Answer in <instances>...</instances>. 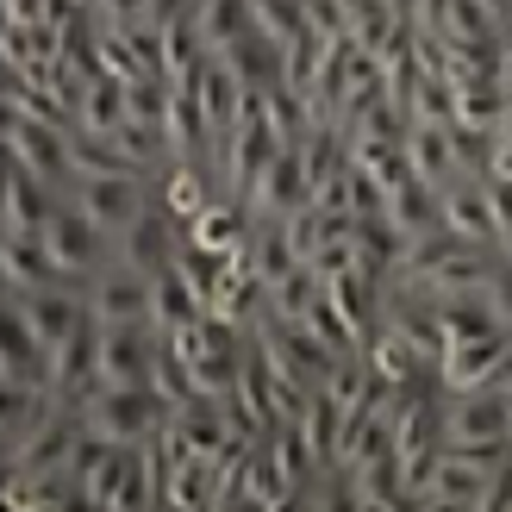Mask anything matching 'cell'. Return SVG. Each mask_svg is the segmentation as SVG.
I'll use <instances>...</instances> for the list:
<instances>
[{
    "label": "cell",
    "instance_id": "6da1fadb",
    "mask_svg": "<svg viewBox=\"0 0 512 512\" xmlns=\"http://www.w3.org/2000/svg\"><path fill=\"white\" fill-rule=\"evenodd\" d=\"M82 419H88V431H100V438H113V444H150L169 419V400L157 388H107V381H100L82 400Z\"/></svg>",
    "mask_w": 512,
    "mask_h": 512
},
{
    "label": "cell",
    "instance_id": "7a4b0ae2",
    "mask_svg": "<svg viewBox=\"0 0 512 512\" xmlns=\"http://www.w3.org/2000/svg\"><path fill=\"white\" fill-rule=\"evenodd\" d=\"M7 157L44 175L50 188H75V125L57 119H32V113H7Z\"/></svg>",
    "mask_w": 512,
    "mask_h": 512
},
{
    "label": "cell",
    "instance_id": "3957f363",
    "mask_svg": "<svg viewBox=\"0 0 512 512\" xmlns=\"http://www.w3.org/2000/svg\"><path fill=\"white\" fill-rule=\"evenodd\" d=\"M69 200L82 207L107 238H119L125 225H138L150 213V200H157V188H150V175H75Z\"/></svg>",
    "mask_w": 512,
    "mask_h": 512
},
{
    "label": "cell",
    "instance_id": "277c9868",
    "mask_svg": "<svg viewBox=\"0 0 512 512\" xmlns=\"http://www.w3.org/2000/svg\"><path fill=\"white\" fill-rule=\"evenodd\" d=\"M44 244H50V256H57V269H63L69 281H82V288L113 263V238L100 232V225H94L82 207H75V200H63V207L50 213Z\"/></svg>",
    "mask_w": 512,
    "mask_h": 512
},
{
    "label": "cell",
    "instance_id": "5b68a950",
    "mask_svg": "<svg viewBox=\"0 0 512 512\" xmlns=\"http://www.w3.org/2000/svg\"><path fill=\"white\" fill-rule=\"evenodd\" d=\"M7 306L38 331V338L57 350L63 338H75L94 313H88V288L82 281H44V288H25V294H7Z\"/></svg>",
    "mask_w": 512,
    "mask_h": 512
},
{
    "label": "cell",
    "instance_id": "8992f818",
    "mask_svg": "<svg viewBox=\"0 0 512 512\" xmlns=\"http://www.w3.org/2000/svg\"><path fill=\"white\" fill-rule=\"evenodd\" d=\"M88 313L100 325H150V313H157V275H144V269L113 256V263L88 281Z\"/></svg>",
    "mask_w": 512,
    "mask_h": 512
},
{
    "label": "cell",
    "instance_id": "52a82bcc",
    "mask_svg": "<svg viewBox=\"0 0 512 512\" xmlns=\"http://www.w3.org/2000/svg\"><path fill=\"white\" fill-rule=\"evenodd\" d=\"M163 356L157 325H100V381L107 388H150Z\"/></svg>",
    "mask_w": 512,
    "mask_h": 512
},
{
    "label": "cell",
    "instance_id": "ba28073f",
    "mask_svg": "<svg viewBox=\"0 0 512 512\" xmlns=\"http://www.w3.org/2000/svg\"><path fill=\"white\" fill-rule=\"evenodd\" d=\"M182 244H188V225L150 200V213L113 238V256H119V263H132V269H144V275H163V269H175Z\"/></svg>",
    "mask_w": 512,
    "mask_h": 512
},
{
    "label": "cell",
    "instance_id": "9c48e42d",
    "mask_svg": "<svg viewBox=\"0 0 512 512\" xmlns=\"http://www.w3.org/2000/svg\"><path fill=\"white\" fill-rule=\"evenodd\" d=\"M488 488H494V469L475 463V456H456L444 450L431 481L419 488L413 506H438V512H488Z\"/></svg>",
    "mask_w": 512,
    "mask_h": 512
},
{
    "label": "cell",
    "instance_id": "30bf717a",
    "mask_svg": "<svg viewBox=\"0 0 512 512\" xmlns=\"http://www.w3.org/2000/svg\"><path fill=\"white\" fill-rule=\"evenodd\" d=\"M244 207H250L256 219H294L300 207H313V175H306L300 144H281V150H275V163L263 169V182L250 188Z\"/></svg>",
    "mask_w": 512,
    "mask_h": 512
},
{
    "label": "cell",
    "instance_id": "8fae6325",
    "mask_svg": "<svg viewBox=\"0 0 512 512\" xmlns=\"http://www.w3.org/2000/svg\"><path fill=\"white\" fill-rule=\"evenodd\" d=\"M94 388H100V319H88L75 338L50 350V394L63 406H82Z\"/></svg>",
    "mask_w": 512,
    "mask_h": 512
},
{
    "label": "cell",
    "instance_id": "7c38bea8",
    "mask_svg": "<svg viewBox=\"0 0 512 512\" xmlns=\"http://www.w3.org/2000/svg\"><path fill=\"white\" fill-rule=\"evenodd\" d=\"M444 200V225L469 244H494L500 250V225H494V194H488V175H456V182L438 188Z\"/></svg>",
    "mask_w": 512,
    "mask_h": 512
},
{
    "label": "cell",
    "instance_id": "4fadbf2b",
    "mask_svg": "<svg viewBox=\"0 0 512 512\" xmlns=\"http://www.w3.org/2000/svg\"><path fill=\"white\" fill-rule=\"evenodd\" d=\"M63 200H69L63 188H50L44 175H32L25 163L7 157V194H0V225H7V232H44Z\"/></svg>",
    "mask_w": 512,
    "mask_h": 512
},
{
    "label": "cell",
    "instance_id": "5bb4252c",
    "mask_svg": "<svg viewBox=\"0 0 512 512\" xmlns=\"http://www.w3.org/2000/svg\"><path fill=\"white\" fill-rule=\"evenodd\" d=\"M0 381H7V388H50V344L13 313V306L0 313Z\"/></svg>",
    "mask_w": 512,
    "mask_h": 512
},
{
    "label": "cell",
    "instance_id": "9a60e30c",
    "mask_svg": "<svg viewBox=\"0 0 512 512\" xmlns=\"http://www.w3.org/2000/svg\"><path fill=\"white\" fill-rule=\"evenodd\" d=\"M0 281H7V294H25V288L69 281V275L57 269V256H50L44 232H7V238H0Z\"/></svg>",
    "mask_w": 512,
    "mask_h": 512
},
{
    "label": "cell",
    "instance_id": "2e32d148",
    "mask_svg": "<svg viewBox=\"0 0 512 512\" xmlns=\"http://www.w3.org/2000/svg\"><path fill=\"white\" fill-rule=\"evenodd\" d=\"M350 500L363 512H394V506H413V494H406V463L400 450H381L369 456V463L350 469Z\"/></svg>",
    "mask_w": 512,
    "mask_h": 512
},
{
    "label": "cell",
    "instance_id": "e0dca14e",
    "mask_svg": "<svg viewBox=\"0 0 512 512\" xmlns=\"http://www.w3.org/2000/svg\"><path fill=\"white\" fill-rule=\"evenodd\" d=\"M219 57L232 63V69H238V82L256 88V94H269V88L288 82V44H275L269 32H256V25H250V32H244L232 50H219Z\"/></svg>",
    "mask_w": 512,
    "mask_h": 512
},
{
    "label": "cell",
    "instance_id": "ac0fdd59",
    "mask_svg": "<svg viewBox=\"0 0 512 512\" xmlns=\"http://www.w3.org/2000/svg\"><path fill=\"white\" fill-rule=\"evenodd\" d=\"M57 406L63 400L50 388H7V381H0V456H13L50 413H57Z\"/></svg>",
    "mask_w": 512,
    "mask_h": 512
},
{
    "label": "cell",
    "instance_id": "d6986e66",
    "mask_svg": "<svg viewBox=\"0 0 512 512\" xmlns=\"http://www.w3.org/2000/svg\"><path fill=\"white\" fill-rule=\"evenodd\" d=\"M250 225H256V213L244 207V200H232V194H219L207 213H200L194 225H188V244H200V250H219V256H238L244 244H250Z\"/></svg>",
    "mask_w": 512,
    "mask_h": 512
},
{
    "label": "cell",
    "instance_id": "ffe728a7",
    "mask_svg": "<svg viewBox=\"0 0 512 512\" xmlns=\"http://www.w3.org/2000/svg\"><path fill=\"white\" fill-rule=\"evenodd\" d=\"M125 119H132V82H119V75H94V82L82 88V100H75V132L113 138Z\"/></svg>",
    "mask_w": 512,
    "mask_h": 512
},
{
    "label": "cell",
    "instance_id": "44dd1931",
    "mask_svg": "<svg viewBox=\"0 0 512 512\" xmlns=\"http://www.w3.org/2000/svg\"><path fill=\"white\" fill-rule=\"evenodd\" d=\"M406 157H413V175H419V182H431V188H444V182H456V175H463L450 125L413 119V125H406Z\"/></svg>",
    "mask_w": 512,
    "mask_h": 512
},
{
    "label": "cell",
    "instance_id": "7402d4cb",
    "mask_svg": "<svg viewBox=\"0 0 512 512\" xmlns=\"http://www.w3.org/2000/svg\"><path fill=\"white\" fill-rule=\"evenodd\" d=\"M200 313H213V306L200 300V288H194L182 269H163L157 275V313H150V325H157L163 338H175V331H188Z\"/></svg>",
    "mask_w": 512,
    "mask_h": 512
},
{
    "label": "cell",
    "instance_id": "603a6c76",
    "mask_svg": "<svg viewBox=\"0 0 512 512\" xmlns=\"http://www.w3.org/2000/svg\"><path fill=\"white\" fill-rule=\"evenodd\" d=\"M388 219L400 225L406 238H425V232H438V225H444V200H438V188H431V182H419V175H413V182H400L388 194Z\"/></svg>",
    "mask_w": 512,
    "mask_h": 512
},
{
    "label": "cell",
    "instance_id": "cb8c5ba5",
    "mask_svg": "<svg viewBox=\"0 0 512 512\" xmlns=\"http://www.w3.org/2000/svg\"><path fill=\"white\" fill-rule=\"evenodd\" d=\"M344 419H350V413H344V406H338V400H331L325 388H319L313 400H306V413L294 419V425L306 431V444H313V456H319V463H325V469H338V444H344Z\"/></svg>",
    "mask_w": 512,
    "mask_h": 512
},
{
    "label": "cell",
    "instance_id": "d4e9b609",
    "mask_svg": "<svg viewBox=\"0 0 512 512\" xmlns=\"http://www.w3.org/2000/svg\"><path fill=\"white\" fill-rule=\"evenodd\" d=\"M194 25H200V44L219 57V50H232L256 19H250V0H194Z\"/></svg>",
    "mask_w": 512,
    "mask_h": 512
},
{
    "label": "cell",
    "instance_id": "484cf974",
    "mask_svg": "<svg viewBox=\"0 0 512 512\" xmlns=\"http://www.w3.org/2000/svg\"><path fill=\"white\" fill-rule=\"evenodd\" d=\"M319 300H325V275H319L313 263H300L294 275H281L275 288H269V313H275V319H306Z\"/></svg>",
    "mask_w": 512,
    "mask_h": 512
},
{
    "label": "cell",
    "instance_id": "4316f807",
    "mask_svg": "<svg viewBox=\"0 0 512 512\" xmlns=\"http://www.w3.org/2000/svg\"><path fill=\"white\" fill-rule=\"evenodd\" d=\"M506 88L500 82H463L456 88V125H475V132H494L500 113H506Z\"/></svg>",
    "mask_w": 512,
    "mask_h": 512
},
{
    "label": "cell",
    "instance_id": "83f0119b",
    "mask_svg": "<svg viewBox=\"0 0 512 512\" xmlns=\"http://www.w3.org/2000/svg\"><path fill=\"white\" fill-rule=\"evenodd\" d=\"M256 32H269L275 44H294L306 32V0H250Z\"/></svg>",
    "mask_w": 512,
    "mask_h": 512
},
{
    "label": "cell",
    "instance_id": "f1b7e54d",
    "mask_svg": "<svg viewBox=\"0 0 512 512\" xmlns=\"http://www.w3.org/2000/svg\"><path fill=\"white\" fill-rule=\"evenodd\" d=\"M481 294H488V306H494V319L512 331V256L500 250L494 256V275H488V288H481Z\"/></svg>",
    "mask_w": 512,
    "mask_h": 512
},
{
    "label": "cell",
    "instance_id": "f546056e",
    "mask_svg": "<svg viewBox=\"0 0 512 512\" xmlns=\"http://www.w3.org/2000/svg\"><path fill=\"white\" fill-rule=\"evenodd\" d=\"M94 13H100V25H138V19H150V0H94Z\"/></svg>",
    "mask_w": 512,
    "mask_h": 512
},
{
    "label": "cell",
    "instance_id": "4dcf8cb0",
    "mask_svg": "<svg viewBox=\"0 0 512 512\" xmlns=\"http://www.w3.org/2000/svg\"><path fill=\"white\" fill-rule=\"evenodd\" d=\"M182 13H194V0H150V25H169Z\"/></svg>",
    "mask_w": 512,
    "mask_h": 512
},
{
    "label": "cell",
    "instance_id": "1f68e13d",
    "mask_svg": "<svg viewBox=\"0 0 512 512\" xmlns=\"http://www.w3.org/2000/svg\"><path fill=\"white\" fill-rule=\"evenodd\" d=\"M500 88L512 94V32H506V44H500Z\"/></svg>",
    "mask_w": 512,
    "mask_h": 512
},
{
    "label": "cell",
    "instance_id": "d6a6232c",
    "mask_svg": "<svg viewBox=\"0 0 512 512\" xmlns=\"http://www.w3.org/2000/svg\"><path fill=\"white\" fill-rule=\"evenodd\" d=\"M481 7H488V13H494V19L506 25V32H512V0H481Z\"/></svg>",
    "mask_w": 512,
    "mask_h": 512
},
{
    "label": "cell",
    "instance_id": "836d02e7",
    "mask_svg": "<svg viewBox=\"0 0 512 512\" xmlns=\"http://www.w3.org/2000/svg\"><path fill=\"white\" fill-rule=\"evenodd\" d=\"M494 138H500V144H512V100H506V113H500V125H494Z\"/></svg>",
    "mask_w": 512,
    "mask_h": 512
}]
</instances>
